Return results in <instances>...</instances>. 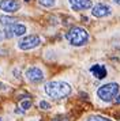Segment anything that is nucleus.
<instances>
[{
	"instance_id": "nucleus-17",
	"label": "nucleus",
	"mask_w": 120,
	"mask_h": 121,
	"mask_svg": "<svg viewBox=\"0 0 120 121\" xmlns=\"http://www.w3.org/2000/svg\"><path fill=\"white\" fill-rule=\"evenodd\" d=\"M3 39H5V33L4 30H0V41H3Z\"/></svg>"
},
{
	"instance_id": "nucleus-4",
	"label": "nucleus",
	"mask_w": 120,
	"mask_h": 121,
	"mask_svg": "<svg viewBox=\"0 0 120 121\" xmlns=\"http://www.w3.org/2000/svg\"><path fill=\"white\" fill-rule=\"evenodd\" d=\"M40 44H41V38L38 35L32 34V35H25L23 38L19 39L18 41V48L21 50H30L40 46Z\"/></svg>"
},
{
	"instance_id": "nucleus-8",
	"label": "nucleus",
	"mask_w": 120,
	"mask_h": 121,
	"mask_svg": "<svg viewBox=\"0 0 120 121\" xmlns=\"http://www.w3.org/2000/svg\"><path fill=\"white\" fill-rule=\"evenodd\" d=\"M112 14V8L108 4H104V3H98L93 7L92 10V15L96 18H105Z\"/></svg>"
},
{
	"instance_id": "nucleus-5",
	"label": "nucleus",
	"mask_w": 120,
	"mask_h": 121,
	"mask_svg": "<svg viewBox=\"0 0 120 121\" xmlns=\"http://www.w3.org/2000/svg\"><path fill=\"white\" fill-rule=\"evenodd\" d=\"M5 33V38H14V37H22L26 33V26L22 25V23H11V25H7L4 29Z\"/></svg>"
},
{
	"instance_id": "nucleus-16",
	"label": "nucleus",
	"mask_w": 120,
	"mask_h": 121,
	"mask_svg": "<svg viewBox=\"0 0 120 121\" xmlns=\"http://www.w3.org/2000/svg\"><path fill=\"white\" fill-rule=\"evenodd\" d=\"M52 121H68V120H67V117H65V116H56Z\"/></svg>"
},
{
	"instance_id": "nucleus-9",
	"label": "nucleus",
	"mask_w": 120,
	"mask_h": 121,
	"mask_svg": "<svg viewBox=\"0 0 120 121\" xmlns=\"http://www.w3.org/2000/svg\"><path fill=\"white\" fill-rule=\"evenodd\" d=\"M68 3L74 11H83L93 7L92 0H68Z\"/></svg>"
},
{
	"instance_id": "nucleus-20",
	"label": "nucleus",
	"mask_w": 120,
	"mask_h": 121,
	"mask_svg": "<svg viewBox=\"0 0 120 121\" xmlns=\"http://www.w3.org/2000/svg\"><path fill=\"white\" fill-rule=\"evenodd\" d=\"M23 1H26V3H29V1H30V0H23Z\"/></svg>"
},
{
	"instance_id": "nucleus-21",
	"label": "nucleus",
	"mask_w": 120,
	"mask_h": 121,
	"mask_svg": "<svg viewBox=\"0 0 120 121\" xmlns=\"http://www.w3.org/2000/svg\"><path fill=\"white\" fill-rule=\"evenodd\" d=\"M0 121H1V118H0Z\"/></svg>"
},
{
	"instance_id": "nucleus-6",
	"label": "nucleus",
	"mask_w": 120,
	"mask_h": 121,
	"mask_svg": "<svg viewBox=\"0 0 120 121\" xmlns=\"http://www.w3.org/2000/svg\"><path fill=\"white\" fill-rule=\"evenodd\" d=\"M26 79L32 83H40L44 80V72L38 67H30L26 71Z\"/></svg>"
},
{
	"instance_id": "nucleus-1",
	"label": "nucleus",
	"mask_w": 120,
	"mask_h": 121,
	"mask_svg": "<svg viewBox=\"0 0 120 121\" xmlns=\"http://www.w3.org/2000/svg\"><path fill=\"white\" fill-rule=\"evenodd\" d=\"M44 91L45 94L53 99H63L68 97L71 94V86L65 82H60V80H53V82H48L44 86Z\"/></svg>"
},
{
	"instance_id": "nucleus-7",
	"label": "nucleus",
	"mask_w": 120,
	"mask_h": 121,
	"mask_svg": "<svg viewBox=\"0 0 120 121\" xmlns=\"http://www.w3.org/2000/svg\"><path fill=\"white\" fill-rule=\"evenodd\" d=\"M19 8H21V3L18 0H0V10L7 14L16 12Z\"/></svg>"
},
{
	"instance_id": "nucleus-3",
	"label": "nucleus",
	"mask_w": 120,
	"mask_h": 121,
	"mask_svg": "<svg viewBox=\"0 0 120 121\" xmlns=\"http://www.w3.org/2000/svg\"><path fill=\"white\" fill-rule=\"evenodd\" d=\"M120 86L117 83H106V84H102L101 87H98L97 90V97L104 102H111L113 101V98L119 94Z\"/></svg>"
},
{
	"instance_id": "nucleus-14",
	"label": "nucleus",
	"mask_w": 120,
	"mask_h": 121,
	"mask_svg": "<svg viewBox=\"0 0 120 121\" xmlns=\"http://www.w3.org/2000/svg\"><path fill=\"white\" fill-rule=\"evenodd\" d=\"M86 121H112L106 118V117H102V116H90Z\"/></svg>"
},
{
	"instance_id": "nucleus-19",
	"label": "nucleus",
	"mask_w": 120,
	"mask_h": 121,
	"mask_svg": "<svg viewBox=\"0 0 120 121\" xmlns=\"http://www.w3.org/2000/svg\"><path fill=\"white\" fill-rule=\"evenodd\" d=\"M113 3H116V4H119L120 6V0H113Z\"/></svg>"
},
{
	"instance_id": "nucleus-10",
	"label": "nucleus",
	"mask_w": 120,
	"mask_h": 121,
	"mask_svg": "<svg viewBox=\"0 0 120 121\" xmlns=\"http://www.w3.org/2000/svg\"><path fill=\"white\" fill-rule=\"evenodd\" d=\"M90 72H92V75L96 79H104L108 75V71H106L105 65H102V64H94V65H92L90 67Z\"/></svg>"
},
{
	"instance_id": "nucleus-13",
	"label": "nucleus",
	"mask_w": 120,
	"mask_h": 121,
	"mask_svg": "<svg viewBox=\"0 0 120 121\" xmlns=\"http://www.w3.org/2000/svg\"><path fill=\"white\" fill-rule=\"evenodd\" d=\"M21 108H22L23 112L29 110L30 108H32V101H30V99H25V101H22L21 102Z\"/></svg>"
},
{
	"instance_id": "nucleus-2",
	"label": "nucleus",
	"mask_w": 120,
	"mask_h": 121,
	"mask_svg": "<svg viewBox=\"0 0 120 121\" xmlns=\"http://www.w3.org/2000/svg\"><path fill=\"white\" fill-rule=\"evenodd\" d=\"M65 38L72 46H83L89 42V33H87L86 29L74 26L67 31Z\"/></svg>"
},
{
	"instance_id": "nucleus-12",
	"label": "nucleus",
	"mask_w": 120,
	"mask_h": 121,
	"mask_svg": "<svg viewBox=\"0 0 120 121\" xmlns=\"http://www.w3.org/2000/svg\"><path fill=\"white\" fill-rule=\"evenodd\" d=\"M38 4L45 7V8H51L56 4V0H38Z\"/></svg>"
},
{
	"instance_id": "nucleus-15",
	"label": "nucleus",
	"mask_w": 120,
	"mask_h": 121,
	"mask_svg": "<svg viewBox=\"0 0 120 121\" xmlns=\"http://www.w3.org/2000/svg\"><path fill=\"white\" fill-rule=\"evenodd\" d=\"M38 106H40V108H41L42 110H48V109H51V105H49V102H46V101H41Z\"/></svg>"
},
{
	"instance_id": "nucleus-11",
	"label": "nucleus",
	"mask_w": 120,
	"mask_h": 121,
	"mask_svg": "<svg viewBox=\"0 0 120 121\" xmlns=\"http://www.w3.org/2000/svg\"><path fill=\"white\" fill-rule=\"evenodd\" d=\"M15 22V19L11 17H7V15H1L0 17V25H3V26H7V25H11V23Z\"/></svg>"
},
{
	"instance_id": "nucleus-18",
	"label": "nucleus",
	"mask_w": 120,
	"mask_h": 121,
	"mask_svg": "<svg viewBox=\"0 0 120 121\" xmlns=\"http://www.w3.org/2000/svg\"><path fill=\"white\" fill-rule=\"evenodd\" d=\"M113 99H115V102H116V104H120V95H116Z\"/></svg>"
}]
</instances>
